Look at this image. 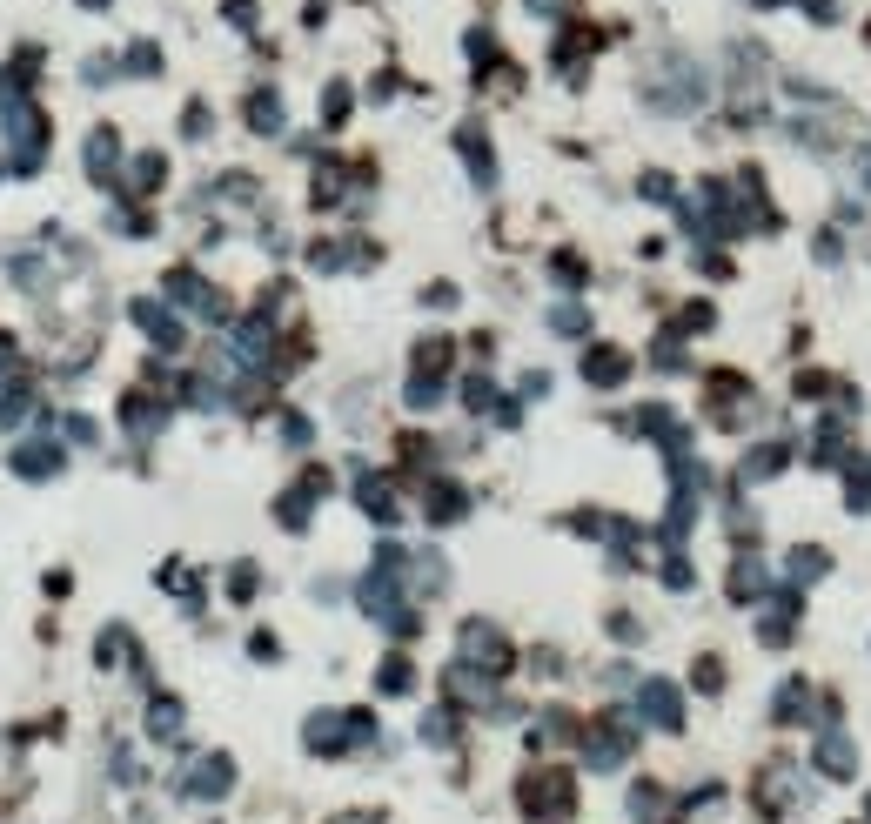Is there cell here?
I'll list each match as a JSON object with an SVG mask.
<instances>
[{
    "label": "cell",
    "mask_w": 871,
    "mask_h": 824,
    "mask_svg": "<svg viewBox=\"0 0 871 824\" xmlns=\"http://www.w3.org/2000/svg\"><path fill=\"white\" fill-rule=\"evenodd\" d=\"M798 14L811 27H838V21H845V0H798Z\"/></svg>",
    "instance_id": "cell-1"
},
{
    "label": "cell",
    "mask_w": 871,
    "mask_h": 824,
    "mask_svg": "<svg viewBox=\"0 0 871 824\" xmlns=\"http://www.w3.org/2000/svg\"><path fill=\"white\" fill-rule=\"evenodd\" d=\"M624 369L630 362L617 356V349H597V356H590V382H624Z\"/></svg>",
    "instance_id": "cell-2"
},
{
    "label": "cell",
    "mask_w": 871,
    "mask_h": 824,
    "mask_svg": "<svg viewBox=\"0 0 871 824\" xmlns=\"http://www.w3.org/2000/svg\"><path fill=\"white\" fill-rule=\"evenodd\" d=\"M818 764H825V771H838V778H845V771H851V744H845V737H825V758H818Z\"/></svg>",
    "instance_id": "cell-3"
},
{
    "label": "cell",
    "mask_w": 871,
    "mask_h": 824,
    "mask_svg": "<svg viewBox=\"0 0 871 824\" xmlns=\"http://www.w3.org/2000/svg\"><path fill=\"white\" fill-rule=\"evenodd\" d=\"M737 597H758V563H737Z\"/></svg>",
    "instance_id": "cell-4"
},
{
    "label": "cell",
    "mask_w": 871,
    "mask_h": 824,
    "mask_svg": "<svg viewBox=\"0 0 871 824\" xmlns=\"http://www.w3.org/2000/svg\"><path fill=\"white\" fill-rule=\"evenodd\" d=\"M228 21H242V27H255V0H228Z\"/></svg>",
    "instance_id": "cell-5"
},
{
    "label": "cell",
    "mask_w": 871,
    "mask_h": 824,
    "mask_svg": "<svg viewBox=\"0 0 871 824\" xmlns=\"http://www.w3.org/2000/svg\"><path fill=\"white\" fill-rule=\"evenodd\" d=\"M536 14H577V0H530Z\"/></svg>",
    "instance_id": "cell-6"
},
{
    "label": "cell",
    "mask_w": 871,
    "mask_h": 824,
    "mask_svg": "<svg viewBox=\"0 0 871 824\" xmlns=\"http://www.w3.org/2000/svg\"><path fill=\"white\" fill-rule=\"evenodd\" d=\"M751 7H784V0H751Z\"/></svg>",
    "instance_id": "cell-7"
},
{
    "label": "cell",
    "mask_w": 871,
    "mask_h": 824,
    "mask_svg": "<svg viewBox=\"0 0 871 824\" xmlns=\"http://www.w3.org/2000/svg\"><path fill=\"white\" fill-rule=\"evenodd\" d=\"M88 7H108V0H88Z\"/></svg>",
    "instance_id": "cell-8"
},
{
    "label": "cell",
    "mask_w": 871,
    "mask_h": 824,
    "mask_svg": "<svg viewBox=\"0 0 871 824\" xmlns=\"http://www.w3.org/2000/svg\"><path fill=\"white\" fill-rule=\"evenodd\" d=\"M865 41H871V27H865Z\"/></svg>",
    "instance_id": "cell-9"
}]
</instances>
